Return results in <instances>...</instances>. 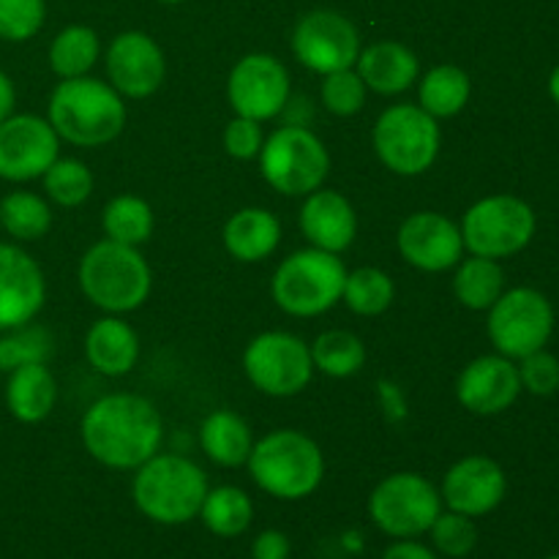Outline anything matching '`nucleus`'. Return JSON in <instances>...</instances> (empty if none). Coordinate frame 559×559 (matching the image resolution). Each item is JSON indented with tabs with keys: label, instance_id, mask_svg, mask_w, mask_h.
<instances>
[{
	"label": "nucleus",
	"instance_id": "1",
	"mask_svg": "<svg viewBox=\"0 0 559 559\" xmlns=\"http://www.w3.org/2000/svg\"><path fill=\"white\" fill-rule=\"evenodd\" d=\"M82 445L109 469H136L162 448L158 409L134 393H109L82 415Z\"/></svg>",
	"mask_w": 559,
	"mask_h": 559
},
{
	"label": "nucleus",
	"instance_id": "2",
	"mask_svg": "<svg viewBox=\"0 0 559 559\" xmlns=\"http://www.w3.org/2000/svg\"><path fill=\"white\" fill-rule=\"evenodd\" d=\"M49 126L76 147H102L126 129L123 96L96 76L60 80L49 96Z\"/></svg>",
	"mask_w": 559,
	"mask_h": 559
},
{
	"label": "nucleus",
	"instance_id": "3",
	"mask_svg": "<svg viewBox=\"0 0 559 559\" xmlns=\"http://www.w3.org/2000/svg\"><path fill=\"white\" fill-rule=\"evenodd\" d=\"M207 489V475L200 464L175 453H156L136 467L131 497L142 516L178 527L200 516Z\"/></svg>",
	"mask_w": 559,
	"mask_h": 559
},
{
	"label": "nucleus",
	"instance_id": "4",
	"mask_svg": "<svg viewBox=\"0 0 559 559\" xmlns=\"http://www.w3.org/2000/svg\"><path fill=\"white\" fill-rule=\"evenodd\" d=\"M246 464L265 495L287 502L311 497L325 478L322 448L295 429H278L257 440Z\"/></svg>",
	"mask_w": 559,
	"mask_h": 559
},
{
	"label": "nucleus",
	"instance_id": "5",
	"mask_svg": "<svg viewBox=\"0 0 559 559\" xmlns=\"http://www.w3.org/2000/svg\"><path fill=\"white\" fill-rule=\"evenodd\" d=\"M82 295L109 314H129L140 309L153 287V273L136 246L102 240L91 246L80 262Z\"/></svg>",
	"mask_w": 559,
	"mask_h": 559
},
{
	"label": "nucleus",
	"instance_id": "6",
	"mask_svg": "<svg viewBox=\"0 0 559 559\" xmlns=\"http://www.w3.org/2000/svg\"><path fill=\"white\" fill-rule=\"evenodd\" d=\"M347 273L342 257L311 246L282 260L271 278V295L289 317H320L342 300Z\"/></svg>",
	"mask_w": 559,
	"mask_h": 559
},
{
	"label": "nucleus",
	"instance_id": "7",
	"mask_svg": "<svg viewBox=\"0 0 559 559\" xmlns=\"http://www.w3.org/2000/svg\"><path fill=\"white\" fill-rule=\"evenodd\" d=\"M260 173L284 197H306L325 183L331 156L320 136L298 123L273 131L260 151Z\"/></svg>",
	"mask_w": 559,
	"mask_h": 559
},
{
	"label": "nucleus",
	"instance_id": "8",
	"mask_svg": "<svg viewBox=\"0 0 559 559\" xmlns=\"http://www.w3.org/2000/svg\"><path fill=\"white\" fill-rule=\"evenodd\" d=\"M374 153L391 173L415 178L429 173L440 156L442 134L437 118L418 104H393L377 118L371 131Z\"/></svg>",
	"mask_w": 559,
	"mask_h": 559
},
{
	"label": "nucleus",
	"instance_id": "9",
	"mask_svg": "<svg viewBox=\"0 0 559 559\" xmlns=\"http://www.w3.org/2000/svg\"><path fill=\"white\" fill-rule=\"evenodd\" d=\"M535 211L513 194L484 197L462 218L464 249L475 257L506 260L519 254L533 240Z\"/></svg>",
	"mask_w": 559,
	"mask_h": 559
},
{
	"label": "nucleus",
	"instance_id": "10",
	"mask_svg": "<svg viewBox=\"0 0 559 559\" xmlns=\"http://www.w3.org/2000/svg\"><path fill=\"white\" fill-rule=\"evenodd\" d=\"M442 513V497L429 478L418 473H393L374 486L369 516L380 533L393 540L420 538Z\"/></svg>",
	"mask_w": 559,
	"mask_h": 559
},
{
	"label": "nucleus",
	"instance_id": "11",
	"mask_svg": "<svg viewBox=\"0 0 559 559\" xmlns=\"http://www.w3.org/2000/svg\"><path fill=\"white\" fill-rule=\"evenodd\" d=\"M486 331L497 353L511 360H522L549 344L555 333V309L538 289H508L489 309Z\"/></svg>",
	"mask_w": 559,
	"mask_h": 559
},
{
	"label": "nucleus",
	"instance_id": "12",
	"mask_svg": "<svg viewBox=\"0 0 559 559\" xmlns=\"http://www.w3.org/2000/svg\"><path fill=\"white\" fill-rule=\"evenodd\" d=\"M243 371L265 396H298L314 374L311 349L304 338L284 331H267L251 338L243 353Z\"/></svg>",
	"mask_w": 559,
	"mask_h": 559
},
{
	"label": "nucleus",
	"instance_id": "13",
	"mask_svg": "<svg viewBox=\"0 0 559 559\" xmlns=\"http://www.w3.org/2000/svg\"><path fill=\"white\" fill-rule=\"evenodd\" d=\"M293 52L314 74L355 69L360 55V33L344 14L317 9L300 16L293 31Z\"/></svg>",
	"mask_w": 559,
	"mask_h": 559
},
{
	"label": "nucleus",
	"instance_id": "14",
	"mask_svg": "<svg viewBox=\"0 0 559 559\" xmlns=\"http://www.w3.org/2000/svg\"><path fill=\"white\" fill-rule=\"evenodd\" d=\"M227 98L233 112L240 118L257 123L276 118L289 102V71L273 55H246L229 71Z\"/></svg>",
	"mask_w": 559,
	"mask_h": 559
},
{
	"label": "nucleus",
	"instance_id": "15",
	"mask_svg": "<svg viewBox=\"0 0 559 559\" xmlns=\"http://www.w3.org/2000/svg\"><path fill=\"white\" fill-rule=\"evenodd\" d=\"M60 156V136L38 115H14L0 123V178L9 183L36 180Z\"/></svg>",
	"mask_w": 559,
	"mask_h": 559
},
{
	"label": "nucleus",
	"instance_id": "16",
	"mask_svg": "<svg viewBox=\"0 0 559 559\" xmlns=\"http://www.w3.org/2000/svg\"><path fill=\"white\" fill-rule=\"evenodd\" d=\"M399 254L413 267L426 273L451 271L462 262L464 240L459 224L435 211H418L407 216L396 235Z\"/></svg>",
	"mask_w": 559,
	"mask_h": 559
},
{
	"label": "nucleus",
	"instance_id": "17",
	"mask_svg": "<svg viewBox=\"0 0 559 559\" xmlns=\"http://www.w3.org/2000/svg\"><path fill=\"white\" fill-rule=\"evenodd\" d=\"M109 85L126 98H147L162 87L167 60L162 47L142 31H126L107 49Z\"/></svg>",
	"mask_w": 559,
	"mask_h": 559
},
{
	"label": "nucleus",
	"instance_id": "18",
	"mask_svg": "<svg viewBox=\"0 0 559 559\" xmlns=\"http://www.w3.org/2000/svg\"><path fill=\"white\" fill-rule=\"evenodd\" d=\"M506 491L508 478L495 459L464 456L445 473L440 497L448 511L480 519L500 508V502L506 500Z\"/></svg>",
	"mask_w": 559,
	"mask_h": 559
},
{
	"label": "nucleus",
	"instance_id": "19",
	"mask_svg": "<svg viewBox=\"0 0 559 559\" xmlns=\"http://www.w3.org/2000/svg\"><path fill=\"white\" fill-rule=\"evenodd\" d=\"M522 393L519 369L511 358L495 353L469 360L456 380V399L473 415H500Z\"/></svg>",
	"mask_w": 559,
	"mask_h": 559
},
{
	"label": "nucleus",
	"instance_id": "20",
	"mask_svg": "<svg viewBox=\"0 0 559 559\" xmlns=\"http://www.w3.org/2000/svg\"><path fill=\"white\" fill-rule=\"evenodd\" d=\"M47 298L38 262L14 243H0V331L33 322Z\"/></svg>",
	"mask_w": 559,
	"mask_h": 559
},
{
	"label": "nucleus",
	"instance_id": "21",
	"mask_svg": "<svg viewBox=\"0 0 559 559\" xmlns=\"http://www.w3.org/2000/svg\"><path fill=\"white\" fill-rule=\"evenodd\" d=\"M298 224L304 238L314 249L331 251V254L347 251L358 235V216H355L353 202L338 191L322 189V186L306 194Z\"/></svg>",
	"mask_w": 559,
	"mask_h": 559
},
{
	"label": "nucleus",
	"instance_id": "22",
	"mask_svg": "<svg viewBox=\"0 0 559 559\" xmlns=\"http://www.w3.org/2000/svg\"><path fill=\"white\" fill-rule=\"evenodd\" d=\"M355 71L366 87L380 96H399V93L409 91L418 80V55L399 41H377L371 47L360 49Z\"/></svg>",
	"mask_w": 559,
	"mask_h": 559
},
{
	"label": "nucleus",
	"instance_id": "23",
	"mask_svg": "<svg viewBox=\"0 0 559 559\" xmlns=\"http://www.w3.org/2000/svg\"><path fill=\"white\" fill-rule=\"evenodd\" d=\"M85 358L98 374L123 377L134 369L136 358H140V336L120 317H104V320L93 322L87 331Z\"/></svg>",
	"mask_w": 559,
	"mask_h": 559
},
{
	"label": "nucleus",
	"instance_id": "24",
	"mask_svg": "<svg viewBox=\"0 0 559 559\" xmlns=\"http://www.w3.org/2000/svg\"><path fill=\"white\" fill-rule=\"evenodd\" d=\"M222 238L238 262H262L282 243V224L265 207H243L224 224Z\"/></svg>",
	"mask_w": 559,
	"mask_h": 559
},
{
	"label": "nucleus",
	"instance_id": "25",
	"mask_svg": "<svg viewBox=\"0 0 559 559\" xmlns=\"http://www.w3.org/2000/svg\"><path fill=\"white\" fill-rule=\"evenodd\" d=\"M58 402V382L47 364H27L9 371L5 407L20 424H41Z\"/></svg>",
	"mask_w": 559,
	"mask_h": 559
},
{
	"label": "nucleus",
	"instance_id": "26",
	"mask_svg": "<svg viewBox=\"0 0 559 559\" xmlns=\"http://www.w3.org/2000/svg\"><path fill=\"white\" fill-rule=\"evenodd\" d=\"M200 445L205 456L218 467H240L249 462L254 437L249 424L233 409H216L202 420Z\"/></svg>",
	"mask_w": 559,
	"mask_h": 559
},
{
	"label": "nucleus",
	"instance_id": "27",
	"mask_svg": "<svg viewBox=\"0 0 559 559\" xmlns=\"http://www.w3.org/2000/svg\"><path fill=\"white\" fill-rule=\"evenodd\" d=\"M469 96H473V80L467 71L453 63H442L426 71L420 80L418 107L437 120L453 118L467 107Z\"/></svg>",
	"mask_w": 559,
	"mask_h": 559
},
{
	"label": "nucleus",
	"instance_id": "28",
	"mask_svg": "<svg viewBox=\"0 0 559 559\" xmlns=\"http://www.w3.org/2000/svg\"><path fill=\"white\" fill-rule=\"evenodd\" d=\"M502 293H506V273L500 260L473 254L469 260L459 262L453 273V295L464 309L489 311Z\"/></svg>",
	"mask_w": 559,
	"mask_h": 559
},
{
	"label": "nucleus",
	"instance_id": "29",
	"mask_svg": "<svg viewBox=\"0 0 559 559\" xmlns=\"http://www.w3.org/2000/svg\"><path fill=\"white\" fill-rule=\"evenodd\" d=\"M200 519L207 533L218 538H238L254 522V502L238 486H216V489H207Z\"/></svg>",
	"mask_w": 559,
	"mask_h": 559
},
{
	"label": "nucleus",
	"instance_id": "30",
	"mask_svg": "<svg viewBox=\"0 0 559 559\" xmlns=\"http://www.w3.org/2000/svg\"><path fill=\"white\" fill-rule=\"evenodd\" d=\"M98 55H102V41H98L96 31L87 25H69L49 44V69L60 80L87 76V71L96 66Z\"/></svg>",
	"mask_w": 559,
	"mask_h": 559
},
{
	"label": "nucleus",
	"instance_id": "31",
	"mask_svg": "<svg viewBox=\"0 0 559 559\" xmlns=\"http://www.w3.org/2000/svg\"><path fill=\"white\" fill-rule=\"evenodd\" d=\"M0 227L20 243L41 240L52 227V211L33 191H11L0 200Z\"/></svg>",
	"mask_w": 559,
	"mask_h": 559
},
{
	"label": "nucleus",
	"instance_id": "32",
	"mask_svg": "<svg viewBox=\"0 0 559 559\" xmlns=\"http://www.w3.org/2000/svg\"><path fill=\"white\" fill-rule=\"evenodd\" d=\"M102 224L104 233H107V240L126 246H140L153 235V211L142 197L120 194L107 202V207L102 213Z\"/></svg>",
	"mask_w": 559,
	"mask_h": 559
},
{
	"label": "nucleus",
	"instance_id": "33",
	"mask_svg": "<svg viewBox=\"0 0 559 559\" xmlns=\"http://www.w3.org/2000/svg\"><path fill=\"white\" fill-rule=\"evenodd\" d=\"M309 349L314 369H320L328 377H336V380L358 374L366 366V344L349 331L320 333Z\"/></svg>",
	"mask_w": 559,
	"mask_h": 559
},
{
	"label": "nucleus",
	"instance_id": "34",
	"mask_svg": "<svg viewBox=\"0 0 559 559\" xmlns=\"http://www.w3.org/2000/svg\"><path fill=\"white\" fill-rule=\"evenodd\" d=\"M393 295V278L380 267H358V271L347 273L344 282L342 300L347 309L358 317H380L382 311L391 309Z\"/></svg>",
	"mask_w": 559,
	"mask_h": 559
},
{
	"label": "nucleus",
	"instance_id": "35",
	"mask_svg": "<svg viewBox=\"0 0 559 559\" xmlns=\"http://www.w3.org/2000/svg\"><path fill=\"white\" fill-rule=\"evenodd\" d=\"M52 333L41 325H20L11 328L0 338V371H14L27 364H47L52 355Z\"/></svg>",
	"mask_w": 559,
	"mask_h": 559
},
{
	"label": "nucleus",
	"instance_id": "36",
	"mask_svg": "<svg viewBox=\"0 0 559 559\" xmlns=\"http://www.w3.org/2000/svg\"><path fill=\"white\" fill-rule=\"evenodd\" d=\"M44 191L60 207H76L93 194V175L76 158H55L52 167L41 175Z\"/></svg>",
	"mask_w": 559,
	"mask_h": 559
},
{
	"label": "nucleus",
	"instance_id": "37",
	"mask_svg": "<svg viewBox=\"0 0 559 559\" xmlns=\"http://www.w3.org/2000/svg\"><path fill=\"white\" fill-rule=\"evenodd\" d=\"M431 546H435L440 555L462 559L473 555V549L478 546V527H475V519L464 516V513L445 511L435 519V524L429 527Z\"/></svg>",
	"mask_w": 559,
	"mask_h": 559
},
{
	"label": "nucleus",
	"instance_id": "38",
	"mask_svg": "<svg viewBox=\"0 0 559 559\" xmlns=\"http://www.w3.org/2000/svg\"><path fill=\"white\" fill-rule=\"evenodd\" d=\"M366 82L360 80V74L355 69L333 71V74H325L320 87L322 107L328 112L338 115V118H349V115H358L366 104Z\"/></svg>",
	"mask_w": 559,
	"mask_h": 559
},
{
	"label": "nucleus",
	"instance_id": "39",
	"mask_svg": "<svg viewBox=\"0 0 559 559\" xmlns=\"http://www.w3.org/2000/svg\"><path fill=\"white\" fill-rule=\"evenodd\" d=\"M47 16L44 0H0V38L27 41L36 36Z\"/></svg>",
	"mask_w": 559,
	"mask_h": 559
},
{
	"label": "nucleus",
	"instance_id": "40",
	"mask_svg": "<svg viewBox=\"0 0 559 559\" xmlns=\"http://www.w3.org/2000/svg\"><path fill=\"white\" fill-rule=\"evenodd\" d=\"M516 369L522 391H530L533 396H555L559 391V360L546 349L522 358Z\"/></svg>",
	"mask_w": 559,
	"mask_h": 559
},
{
	"label": "nucleus",
	"instance_id": "41",
	"mask_svg": "<svg viewBox=\"0 0 559 559\" xmlns=\"http://www.w3.org/2000/svg\"><path fill=\"white\" fill-rule=\"evenodd\" d=\"M262 142L265 140H262V129L257 120L235 115L224 129V151L238 162H251V158L260 156Z\"/></svg>",
	"mask_w": 559,
	"mask_h": 559
},
{
	"label": "nucleus",
	"instance_id": "42",
	"mask_svg": "<svg viewBox=\"0 0 559 559\" xmlns=\"http://www.w3.org/2000/svg\"><path fill=\"white\" fill-rule=\"evenodd\" d=\"M293 555V544L278 530H265L251 544V559H289Z\"/></svg>",
	"mask_w": 559,
	"mask_h": 559
},
{
	"label": "nucleus",
	"instance_id": "43",
	"mask_svg": "<svg viewBox=\"0 0 559 559\" xmlns=\"http://www.w3.org/2000/svg\"><path fill=\"white\" fill-rule=\"evenodd\" d=\"M380 559H440V557H437L429 546L418 544L415 538H407V540H396V544L388 546V549L382 551Z\"/></svg>",
	"mask_w": 559,
	"mask_h": 559
},
{
	"label": "nucleus",
	"instance_id": "44",
	"mask_svg": "<svg viewBox=\"0 0 559 559\" xmlns=\"http://www.w3.org/2000/svg\"><path fill=\"white\" fill-rule=\"evenodd\" d=\"M14 104H16V91H14V82L9 80L5 71H0V123L14 112Z\"/></svg>",
	"mask_w": 559,
	"mask_h": 559
},
{
	"label": "nucleus",
	"instance_id": "45",
	"mask_svg": "<svg viewBox=\"0 0 559 559\" xmlns=\"http://www.w3.org/2000/svg\"><path fill=\"white\" fill-rule=\"evenodd\" d=\"M549 96L555 98V104L559 107V63L555 66V71H551L549 76Z\"/></svg>",
	"mask_w": 559,
	"mask_h": 559
},
{
	"label": "nucleus",
	"instance_id": "46",
	"mask_svg": "<svg viewBox=\"0 0 559 559\" xmlns=\"http://www.w3.org/2000/svg\"><path fill=\"white\" fill-rule=\"evenodd\" d=\"M158 3H167V5H175V3H183V0H158Z\"/></svg>",
	"mask_w": 559,
	"mask_h": 559
},
{
	"label": "nucleus",
	"instance_id": "47",
	"mask_svg": "<svg viewBox=\"0 0 559 559\" xmlns=\"http://www.w3.org/2000/svg\"><path fill=\"white\" fill-rule=\"evenodd\" d=\"M546 559H559V555H551V557H546Z\"/></svg>",
	"mask_w": 559,
	"mask_h": 559
}]
</instances>
